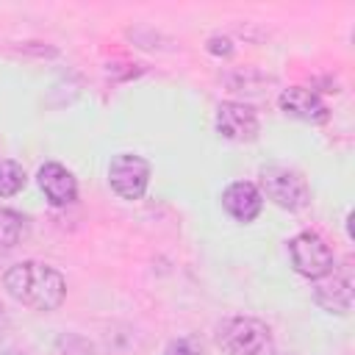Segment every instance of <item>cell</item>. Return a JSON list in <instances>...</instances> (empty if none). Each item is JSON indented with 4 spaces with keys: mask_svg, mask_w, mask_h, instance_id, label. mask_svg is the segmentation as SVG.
Masks as SVG:
<instances>
[{
    "mask_svg": "<svg viewBox=\"0 0 355 355\" xmlns=\"http://www.w3.org/2000/svg\"><path fill=\"white\" fill-rule=\"evenodd\" d=\"M164 355H200V352H197V347H194L189 338H178V341H172V344L164 349Z\"/></svg>",
    "mask_w": 355,
    "mask_h": 355,
    "instance_id": "cell-13",
    "label": "cell"
},
{
    "mask_svg": "<svg viewBox=\"0 0 355 355\" xmlns=\"http://www.w3.org/2000/svg\"><path fill=\"white\" fill-rule=\"evenodd\" d=\"M280 108L294 116V119H302V122H324L327 119V108L324 103L319 100L316 92L311 89H302V86H288L280 92Z\"/></svg>",
    "mask_w": 355,
    "mask_h": 355,
    "instance_id": "cell-9",
    "label": "cell"
},
{
    "mask_svg": "<svg viewBox=\"0 0 355 355\" xmlns=\"http://www.w3.org/2000/svg\"><path fill=\"white\" fill-rule=\"evenodd\" d=\"M36 178H39V189L44 191V197L50 200V205L64 208V205L75 202V197H78V183H75V178H72V172H69L67 166L50 161V164H44V166H39V175H36Z\"/></svg>",
    "mask_w": 355,
    "mask_h": 355,
    "instance_id": "cell-8",
    "label": "cell"
},
{
    "mask_svg": "<svg viewBox=\"0 0 355 355\" xmlns=\"http://www.w3.org/2000/svg\"><path fill=\"white\" fill-rule=\"evenodd\" d=\"M258 191H263L275 205H280L286 211H302L311 200L305 178L286 164L261 166V189Z\"/></svg>",
    "mask_w": 355,
    "mask_h": 355,
    "instance_id": "cell-2",
    "label": "cell"
},
{
    "mask_svg": "<svg viewBox=\"0 0 355 355\" xmlns=\"http://www.w3.org/2000/svg\"><path fill=\"white\" fill-rule=\"evenodd\" d=\"M3 286L17 302L33 311H55L67 297L64 277L53 266L39 261H22L11 266L3 277Z\"/></svg>",
    "mask_w": 355,
    "mask_h": 355,
    "instance_id": "cell-1",
    "label": "cell"
},
{
    "mask_svg": "<svg viewBox=\"0 0 355 355\" xmlns=\"http://www.w3.org/2000/svg\"><path fill=\"white\" fill-rule=\"evenodd\" d=\"M288 255H291V266L302 277L319 280V277H324V275L333 272V250L324 244L322 236H316L311 230L297 233L288 241Z\"/></svg>",
    "mask_w": 355,
    "mask_h": 355,
    "instance_id": "cell-4",
    "label": "cell"
},
{
    "mask_svg": "<svg viewBox=\"0 0 355 355\" xmlns=\"http://www.w3.org/2000/svg\"><path fill=\"white\" fill-rule=\"evenodd\" d=\"M3 355H25V352H17V349H8V352H3Z\"/></svg>",
    "mask_w": 355,
    "mask_h": 355,
    "instance_id": "cell-15",
    "label": "cell"
},
{
    "mask_svg": "<svg viewBox=\"0 0 355 355\" xmlns=\"http://www.w3.org/2000/svg\"><path fill=\"white\" fill-rule=\"evenodd\" d=\"M216 133L227 141H252L258 136V116L244 103H222L216 108Z\"/></svg>",
    "mask_w": 355,
    "mask_h": 355,
    "instance_id": "cell-6",
    "label": "cell"
},
{
    "mask_svg": "<svg viewBox=\"0 0 355 355\" xmlns=\"http://www.w3.org/2000/svg\"><path fill=\"white\" fill-rule=\"evenodd\" d=\"M219 347L227 355H272V330L261 319L236 316L219 327Z\"/></svg>",
    "mask_w": 355,
    "mask_h": 355,
    "instance_id": "cell-3",
    "label": "cell"
},
{
    "mask_svg": "<svg viewBox=\"0 0 355 355\" xmlns=\"http://www.w3.org/2000/svg\"><path fill=\"white\" fill-rule=\"evenodd\" d=\"M3 324H6V316H3V311H0V336H3Z\"/></svg>",
    "mask_w": 355,
    "mask_h": 355,
    "instance_id": "cell-14",
    "label": "cell"
},
{
    "mask_svg": "<svg viewBox=\"0 0 355 355\" xmlns=\"http://www.w3.org/2000/svg\"><path fill=\"white\" fill-rule=\"evenodd\" d=\"M108 183L122 200H139L150 183V164L141 155L119 153L108 164Z\"/></svg>",
    "mask_w": 355,
    "mask_h": 355,
    "instance_id": "cell-5",
    "label": "cell"
},
{
    "mask_svg": "<svg viewBox=\"0 0 355 355\" xmlns=\"http://www.w3.org/2000/svg\"><path fill=\"white\" fill-rule=\"evenodd\" d=\"M25 233V219L11 211V208H0V244L3 247H14Z\"/></svg>",
    "mask_w": 355,
    "mask_h": 355,
    "instance_id": "cell-12",
    "label": "cell"
},
{
    "mask_svg": "<svg viewBox=\"0 0 355 355\" xmlns=\"http://www.w3.org/2000/svg\"><path fill=\"white\" fill-rule=\"evenodd\" d=\"M222 208L236 222H252L263 208V194L250 180H236L222 191Z\"/></svg>",
    "mask_w": 355,
    "mask_h": 355,
    "instance_id": "cell-7",
    "label": "cell"
},
{
    "mask_svg": "<svg viewBox=\"0 0 355 355\" xmlns=\"http://www.w3.org/2000/svg\"><path fill=\"white\" fill-rule=\"evenodd\" d=\"M22 186H25V169L11 158H0V197H14Z\"/></svg>",
    "mask_w": 355,
    "mask_h": 355,
    "instance_id": "cell-11",
    "label": "cell"
},
{
    "mask_svg": "<svg viewBox=\"0 0 355 355\" xmlns=\"http://www.w3.org/2000/svg\"><path fill=\"white\" fill-rule=\"evenodd\" d=\"M313 300L327 313H347L352 308V283L341 275H324L313 286Z\"/></svg>",
    "mask_w": 355,
    "mask_h": 355,
    "instance_id": "cell-10",
    "label": "cell"
}]
</instances>
